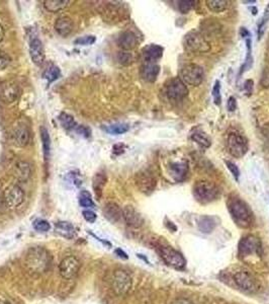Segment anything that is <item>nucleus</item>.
<instances>
[{"instance_id": "f257e3e1", "label": "nucleus", "mask_w": 269, "mask_h": 304, "mask_svg": "<svg viewBox=\"0 0 269 304\" xmlns=\"http://www.w3.org/2000/svg\"><path fill=\"white\" fill-rule=\"evenodd\" d=\"M228 210L234 222L241 228H248L253 223L251 209L238 196H231L227 202Z\"/></svg>"}, {"instance_id": "f03ea898", "label": "nucleus", "mask_w": 269, "mask_h": 304, "mask_svg": "<svg viewBox=\"0 0 269 304\" xmlns=\"http://www.w3.org/2000/svg\"><path fill=\"white\" fill-rule=\"evenodd\" d=\"M50 253L41 246H35L29 250L26 258V264L33 273L43 274L49 270L51 266Z\"/></svg>"}, {"instance_id": "7ed1b4c3", "label": "nucleus", "mask_w": 269, "mask_h": 304, "mask_svg": "<svg viewBox=\"0 0 269 304\" xmlns=\"http://www.w3.org/2000/svg\"><path fill=\"white\" fill-rule=\"evenodd\" d=\"M219 196L220 190L214 183L202 180L196 182L194 185V197L202 205L216 201Z\"/></svg>"}, {"instance_id": "20e7f679", "label": "nucleus", "mask_w": 269, "mask_h": 304, "mask_svg": "<svg viewBox=\"0 0 269 304\" xmlns=\"http://www.w3.org/2000/svg\"><path fill=\"white\" fill-rule=\"evenodd\" d=\"M184 49L192 54H203L210 50L209 43L204 39L202 34L198 31L188 32L183 39Z\"/></svg>"}, {"instance_id": "39448f33", "label": "nucleus", "mask_w": 269, "mask_h": 304, "mask_svg": "<svg viewBox=\"0 0 269 304\" xmlns=\"http://www.w3.org/2000/svg\"><path fill=\"white\" fill-rule=\"evenodd\" d=\"M179 78L186 85L199 86L203 81L204 78L203 68L195 63L187 64L181 68Z\"/></svg>"}, {"instance_id": "423d86ee", "label": "nucleus", "mask_w": 269, "mask_h": 304, "mask_svg": "<svg viewBox=\"0 0 269 304\" xmlns=\"http://www.w3.org/2000/svg\"><path fill=\"white\" fill-rule=\"evenodd\" d=\"M227 149L233 157L241 158L248 152V140L238 133H230L227 137Z\"/></svg>"}, {"instance_id": "0eeeda50", "label": "nucleus", "mask_w": 269, "mask_h": 304, "mask_svg": "<svg viewBox=\"0 0 269 304\" xmlns=\"http://www.w3.org/2000/svg\"><path fill=\"white\" fill-rule=\"evenodd\" d=\"M262 243L260 239L254 235H247L239 243V256L242 259H247L253 256L261 255Z\"/></svg>"}, {"instance_id": "6e6552de", "label": "nucleus", "mask_w": 269, "mask_h": 304, "mask_svg": "<svg viewBox=\"0 0 269 304\" xmlns=\"http://www.w3.org/2000/svg\"><path fill=\"white\" fill-rule=\"evenodd\" d=\"M111 287L113 292L117 295H126L132 287V278L130 274L125 270H115L112 275Z\"/></svg>"}, {"instance_id": "1a4fd4ad", "label": "nucleus", "mask_w": 269, "mask_h": 304, "mask_svg": "<svg viewBox=\"0 0 269 304\" xmlns=\"http://www.w3.org/2000/svg\"><path fill=\"white\" fill-rule=\"evenodd\" d=\"M165 92L169 100L181 101L188 96V88L179 77H174L167 82Z\"/></svg>"}, {"instance_id": "9d476101", "label": "nucleus", "mask_w": 269, "mask_h": 304, "mask_svg": "<svg viewBox=\"0 0 269 304\" xmlns=\"http://www.w3.org/2000/svg\"><path fill=\"white\" fill-rule=\"evenodd\" d=\"M160 255L163 261L172 268L181 270L185 267L186 262L183 256L171 246H161Z\"/></svg>"}, {"instance_id": "9b49d317", "label": "nucleus", "mask_w": 269, "mask_h": 304, "mask_svg": "<svg viewBox=\"0 0 269 304\" xmlns=\"http://www.w3.org/2000/svg\"><path fill=\"white\" fill-rule=\"evenodd\" d=\"M26 199V194L24 190L17 186H9L4 192V202L7 208L16 209L21 206Z\"/></svg>"}, {"instance_id": "f8f14e48", "label": "nucleus", "mask_w": 269, "mask_h": 304, "mask_svg": "<svg viewBox=\"0 0 269 304\" xmlns=\"http://www.w3.org/2000/svg\"><path fill=\"white\" fill-rule=\"evenodd\" d=\"M21 96V88L15 80H6L0 84V100L4 104H12Z\"/></svg>"}, {"instance_id": "ddd939ff", "label": "nucleus", "mask_w": 269, "mask_h": 304, "mask_svg": "<svg viewBox=\"0 0 269 304\" xmlns=\"http://www.w3.org/2000/svg\"><path fill=\"white\" fill-rule=\"evenodd\" d=\"M136 185L142 193L150 195L157 186V180L151 172L144 169L136 175Z\"/></svg>"}, {"instance_id": "4468645a", "label": "nucleus", "mask_w": 269, "mask_h": 304, "mask_svg": "<svg viewBox=\"0 0 269 304\" xmlns=\"http://www.w3.org/2000/svg\"><path fill=\"white\" fill-rule=\"evenodd\" d=\"M79 269L80 262L78 259L73 256L66 257L59 264V273L61 277L65 280L73 279L77 275V273H78Z\"/></svg>"}, {"instance_id": "2eb2a0df", "label": "nucleus", "mask_w": 269, "mask_h": 304, "mask_svg": "<svg viewBox=\"0 0 269 304\" xmlns=\"http://www.w3.org/2000/svg\"><path fill=\"white\" fill-rule=\"evenodd\" d=\"M167 173L173 181H175L176 183H181L188 176V162L186 160L172 161L167 165Z\"/></svg>"}, {"instance_id": "dca6fc26", "label": "nucleus", "mask_w": 269, "mask_h": 304, "mask_svg": "<svg viewBox=\"0 0 269 304\" xmlns=\"http://www.w3.org/2000/svg\"><path fill=\"white\" fill-rule=\"evenodd\" d=\"M123 218L125 222L133 228H140L144 224V218L136 208L128 205L123 209Z\"/></svg>"}, {"instance_id": "f3484780", "label": "nucleus", "mask_w": 269, "mask_h": 304, "mask_svg": "<svg viewBox=\"0 0 269 304\" xmlns=\"http://www.w3.org/2000/svg\"><path fill=\"white\" fill-rule=\"evenodd\" d=\"M234 280L238 286L246 292H254L257 288L256 281L248 272L240 271L234 276Z\"/></svg>"}, {"instance_id": "a211bd4d", "label": "nucleus", "mask_w": 269, "mask_h": 304, "mask_svg": "<svg viewBox=\"0 0 269 304\" xmlns=\"http://www.w3.org/2000/svg\"><path fill=\"white\" fill-rule=\"evenodd\" d=\"M12 142L17 147H26L31 140V132L26 125H18L12 131Z\"/></svg>"}, {"instance_id": "6ab92c4d", "label": "nucleus", "mask_w": 269, "mask_h": 304, "mask_svg": "<svg viewBox=\"0 0 269 304\" xmlns=\"http://www.w3.org/2000/svg\"><path fill=\"white\" fill-rule=\"evenodd\" d=\"M30 55L31 58L33 60V62L40 66L44 63L45 61V49H44V45L42 43V41L40 39H37V38H34L31 41L30 44Z\"/></svg>"}, {"instance_id": "aec40b11", "label": "nucleus", "mask_w": 269, "mask_h": 304, "mask_svg": "<svg viewBox=\"0 0 269 304\" xmlns=\"http://www.w3.org/2000/svg\"><path fill=\"white\" fill-rule=\"evenodd\" d=\"M164 48L155 44L147 45L142 50V56L145 63H156L162 58Z\"/></svg>"}, {"instance_id": "412c9836", "label": "nucleus", "mask_w": 269, "mask_h": 304, "mask_svg": "<svg viewBox=\"0 0 269 304\" xmlns=\"http://www.w3.org/2000/svg\"><path fill=\"white\" fill-rule=\"evenodd\" d=\"M118 44L123 49V51H131L138 46L139 40L137 35L134 32L125 31L120 35L118 39Z\"/></svg>"}, {"instance_id": "4be33fe9", "label": "nucleus", "mask_w": 269, "mask_h": 304, "mask_svg": "<svg viewBox=\"0 0 269 304\" xmlns=\"http://www.w3.org/2000/svg\"><path fill=\"white\" fill-rule=\"evenodd\" d=\"M160 73V66L156 63H144L141 67V77L147 82H154Z\"/></svg>"}, {"instance_id": "5701e85b", "label": "nucleus", "mask_w": 269, "mask_h": 304, "mask_svg": "<svg viewBox=\"0 0 269 304\" xmlns=\"http://www.w3.org/2000/svg\"><path fill=\"white\" fill-rule=\"evenodd\" d=\"M104 216L111 223H117L123 218V209L113 202L107 203L103 209Z\"/></svg>"}, {"instance_id": "b1692460", "label": "nucleus", "mask_w": 269, "mask_h": 304, "mask_svg": "<svg viewBox=\"0 0 269 304\" xmlns=\"http://www.w3.org/2000/svg\"><path fill=\"white\" fill-rule=\"evenodd\" d=\"M55 30L61 37H68L73 32V21L69 16H61L55 23Z\"/></svg>"}, {"instance_id": "393cba45", "label": "nucleus", "mask_w": 269, "mask_h": 304, "mask_svg": "<svg viewBox=\"0 0 269 304\" xmlns=\"http://www.w3.org/2000/svg\"><path fill=\"white\" fill-rule=\"evenodd\" d=\"M55 231L60 236L67 239H72L76 236L75 227L71 223L66 221L57 222L55 224Z\"/></svg>"}, {"instance_id": "a878e982", "label": "nucleus", "mask_w": 269, "mask_h": 304, "mask_svg": "<svg viewBox=\"0 0 269 304\" xmlns=\"http://www.w3.org/2000/svg\"><path fill=\"white\" fill-rule=\"evenodd\" d=\"M32 168L31 164L27 161H17L14 165V176L22 182H26L31 178Z\"/></svg>"}, {"instance_id": "bb28decb", "label": "nucleus", "mask_w": 269, "mask_h": 304, "mask_svg": "<svg viewBox=\"0 0 269 304\" xmlns=\"http://www.w3.org/2000/svg\"><path fill=\"white\" fill-rule=\"evenodd\" d=\"M103 12L105 14L106 20L111 22H120L119 20H121L125 13L122 9V5L115 4L114 2L105 5V9Z\"/></svg>"}, {"instance_id": "cd10ccee", "label": "nucleus", "mask_w": 269, "mask_h": 304, "mask_svg": "<svg viewBox=\"0 0 269 304\" xmlns=\"http://www.w3.org/2000/svg\"><path fill=\"white\" fill-rule=\"evenodd\" d=\"M191 139L203 148H208L211 145L210 137L201 129H196L195 132L191 133Z\"/></svg>"}, {"instance_id": "c85d7f7f", "label": "nucleus", "mask_w": 269, "mask_h": 304, "mask_svg": "<svg viewBox=\"0 0 269 304\" xmlns=\"http://www.w3.org/2000/svg\"><path fill=\"white\" fill-rule=\"evenodd\" d=\"M71 1L68 0H46L44 1L45 8L50 12H58L65 9Z\"/></svg>"}, {"instance_id": "c756f323", "label": "nucleus", "mask_w": 269, "mask_h": 304, "mask_svg": "<svg viewBox=\"0 0 269 304\" xmlns=\"http://www.w3.org/2000/svg\"><path fill=\"white\" fill-rule=\"evenodd\" d=\"M216 225L217 222L215 221V217L204 215L199 219V228L203 233H210L215 229Z\"/></svg>"}, {"instance_id": "7c9ffc66", "label": "nucleus", "mask_w": 269, "mask_h": 304, "mask_svg": "<svg viewBox=\"0 0 269 304\" xmlns=\"http://www.w3.org/2000/svg\"><path fill=\"white\" fill-rule=\"evenodd\" d=\"M105 183H106V176L104 173H98V174H95V176L93 177L92 186H93L94 193L98 198L101 197L102 190L105 186Z\"/></svg>"}, {"instance_id": "2f4dec72", "label": "nucleus", "mask_w": 269, "mask_h": 304, "mask_svg": "<svg viewBox=\"0 0 269 304\" xmlns=\"http://www.w3.org/2000/svg\"><path fill=\"white\" fill-rule=\"evenodd\" d=\"M40 133H41V140L43 144L44 158H45V161L47 162L50 158V153H51V138L49 135V131L44 126L41 127Z\"/></svg>"}, {"instance_id": "473e14b6", "label": "nucleus", "mask_w": 269, "mask_h": 304, "mask_svg": "<svg viewBox=\"0 0 269 304\" xmlns=\"http://www.w3.org/2000/svg\"><path fill=\"white\" fill-rule=\"evenodd\" d=\"M205 3L210 11L216 13L223 12L230 6V2L227 1V0H206Z\"/></svg>"}, {"instance_id": "72a5a7b5", "label": "nucleus", "mask_w": 269, "mask_h": 304, "mask_svg": "<svg viewBox=\"0 0 269 304\" xmlns=\"http://www.w3.org/2000/svg\"><path fill=\"white\" fill-rule=\"evenodd\" d=\"M61 75V71L59 69V67L52 64L51 66H49L43 73L44 77L48 80L49 83H52L53 81H55L56 79H58L60 77Z\"/></svg>"}, {"instance_id": "f704fd0d", "label": "nucleus", "mask_w": 269, "mask_h": 304, "mask_svg": "<svg viewBox=\"0 0 269 304\" xmlns=\"http://www.w3.org/2000/svg\"><path fill=\"white\" fill-rule=\"evenodd\" d=\"M246 46H247V57L245 59V63L241 67L240 75H242V73L248 70V68L251 67V65L253 64V57L251 55V39H250V38H247L246 39Z\"/></svg>"}, {"instance_id": "c9c22d12", "label": "nucleus", "mask_w": 269, "mask_h": 304, "mask_svg": "<svg viewBox=\"0 0 269 304\" xmlns=\"http://www.w3.org/2000/svg\"><path fill=\"white\" fill-rule=\"evenodd\" d=\"M130 129L129 125L128 124H113V125H110L108 127L105 128V131L107 133H109V134H113V135H121V134H124V133L128 132Z\"/></svg>"}, {"instance_id": "e433bc0d", "label": "nucleus", "mask_w": 269, "mask_h": 304, "mask_svg": "<svg viewBox=\"0 0 269 304\" xmlns=\"http://www.w3.org/2000/svg\"><path fill=\"white\" fill-rule=\"evenodd\" d=\"M59 121L61 123V125L63 126V128L67 129V130H71V129H76L77 125L76 122L74 120V118L72 116H70L69 114L67 113H62L61 115L59 116Z\"/></svg>"}, {"instance_id": "4c0bfd02", "label": "nucleus", "mask_w": 269, "mask_h": 304, "mask_svg": "<svg viewBox=\"0 0 269 304\" xmlns=\"http://www.w3.org/2000/svg\"><path fill=\"white\" fill-rule=\"evenodd\" d=\"M134 60V55L130 51H122L119 52L118 54V61L120 64L124 66H129L133 64Z\"/></svg>"}, {"instance_id": "58836bf2", "label": "nucleus", "mask_w": 269, "mask_h": 304, "mask_svg": "<svg viewBox=\"0 0 269 304\" xmlns=\"http://www.w3.org/2000/svg\"><path fill=\"white\" fill-rule=\"evenodd\" d=\"M197 3L198 2L194 0H181L178 1V9L182 14H186L197 5Z\"/></svg>"}, {"instance_id": "ea45409f", "label": "nucleus", "mask_w": 269, "mask_h": 304, "mask_svg": "<svg viewBox=\"0 0 269 304\" xmlns=\"http://www.w3.org/2000/svg\"><path fill=\"white\" fill-rule=\"evenodd\" d=\"M260 21L261 22L258 25V39L259 40L262 38V36L264 34V31H265V27H266V25L269 22V4L267 5V7H266V9L264 11V14H263V16H262V18H261Z\"/></svg>"}, {"instance_id": "a19ab883", "label": "nucleus", "mask_w": 269, "mask_h": 304, "mask_svg": "<svg viewBox=\"0 0 269 304\" xmlns=\"http://www.w3.org/2000/svg\"><path fill=\"white\" fill-rule=\"evenodd\" d=\"M33 226L36 231H40V232H47L50 230V228H51L50 223L44 219L34 220L33 223Z\"/></svg>"}, {"instance_id": "79ce46f5", "label": "nucleus", "mask_w": 269, "mask_h": 304, "mask_svg": "<svg viewBox=\"0 0 269 304\" xmlns=\"http://www.w3.org/2000/svg\"><path fill=\"white\" fill-rule=\"evenodd\" d=\"M79 204L83 208H93L94 207V203L91 199V196L86 191L81 192L80 197H79Z\"/></svg>"}, {"instance_id": "37998d69", "label": "nucleus", "mask_w": 269, "mask_h": 304, "mask_svg": "<svg viewBox=\"0 0 269 304\" xmlns=\"http://www.w3.org/2000/svg\"><path fill=\"white\" fill-rule=\"evenodd\" d=\"M213 99L217 106H220L222 103V96H221V83L219 80H216L215 85L213 87Z\"/></svg>"}, {"instance_id": "c03bdc74", "label": "nucleus", "mask_w": 269, "mask_h": 304, "mask_svg": "<svg viewBox=\"0 0 269 304\" xmlns=\"http://www.w3.org/2000/svg\"><path fill=\"white\" fill-rule=\"evenodd\" d=\"M225 163H226L227 168L230 170L231 175H232V176L234 177V179H235L236 181H238L239 178H240V169H239V167H238L234 162L229 161V160H226Z\"/></svg>"}, {"instance_id": "a18cd8bd", "label": "nucleus", "mask_w": 269, "mask_h": 304, "mask_svg": "<svg viewBox=\"0 0 269 304\" xmlns=\"http://www.w3.org/2000/svg\"><path fill=\"white\" fill-rule=\"evenodd\" d=\"M10 62H11L10 56L6 52L0 50V70L5 69L10 64Z\"/></svg>"}, {"instance_id": "49530a36", "label": "nucleus", "mask_w": 269, "mask_h": 304, "mask_svg": "<svg viewBox=\"0 0 269 304\" xmlns=\"http://www.w3.org/2000/svg\"><path fill=\"white\" fill-rule=\"evenodd\" d=\"M96 41V38L94 36H85L82 38H79L75 41L76 45H82V46H87V45H92Z\"/></svg>"}, {"instance_id": "de8ad7c7", "label": "nucleus", "mask_w": 269, "mask_h": 304, "mask_svg": "<svg viewBox=\"0 0 269 304\" xmlns=\"http://www.w3.org/2000/svg\"><path fill=\"white\" fill-rule=\"evenodd\" d=\"M82 214H83L84 219L89 223H94L96 221V218H98L96 214L91 210H85V211H83Z\"/></svg>"}, {"instance_id": "09e8293b", "label": "nucleus", "mask_w": 269, "mask_h": 304, "mask_svg": "<svg viewBox=\"0 0 269 304\" xmlns=\"http://www.w3.org/2000/svg\"><path fill=\"white\" fill-rule=\"evenodd\" d=\"M227 106H228V111L235 112L236 109H237V101H236V99L234 97L229 98Z\"/></svg>"}, {"instance_id": "8fccbe9b", "label": "nucleus", "mask_w": 269, "mask_h": 304, "mask_svg": "<svg viewBox=\"0 0 269 304\" xmlns=\"http://www.w3.org/2000/svg\"><path fill=\"white\" fill-rule=\"evenodd\" d=\"M244 89H245V91H246V93H247V96H248V97L251 96L252 90H253V81H252L251 79H248V80L245 81V83H244Z\"/></svg>"}, {"instance_id": "3c124183", "label": "nucleus", "mask_w": 269, "mask_h": 304, "mask_svg": "<svg viewBox=\"0 0 269 304\" xmlns=\"http://www.w3.org/2000/svg\"><path fill=\"white\" fill-rule=\"evenodd\" d=\"M260 83H261L264 87L269 86V70H264V71H263Z\"/></svg>"}, {"instance_id": "603ef678", "label": "nucleus", "mask_w": 269, "mask_h": 304, "mask_svg": "<svg viewBox=\"0 0 269 304\" xmlns=\"http://www.w3.org/2000/svg\"><path fill=\"white\" fill-rule=\"evenodd\" d=\"M171 304H194V303H192L188 299H185V298H178V299L173 301Z\"/></svg>"}, {"instance_id": "864d4df0", "label": "nucleus", "mask_w": 269, "mask_h": 304, "mask_svg": "<svg viewBox=\"0 0 269 304\" xmlns=\"http://www.w3.org/2000/svg\"><path fill=\"white\" fill-rule=\"evenodd\" d=\"M115 254H117V255H118L120 258H122V259H125V260L128 259V255H127L124 251H122L121 249L115 250Z\"/></svg>"}, {"instance_id": "5fc2aeb1", "label": "nucleus", "mask_w": 269, "mask_h": 304, "mask_svg": "<svg viewBox=\"0 0 269 304\" xmlns=\"http://www.w3.org/2000/svg\"><path fill=\"white\" fill-rule=\"evenodd\" d=\"M241 36L244 38V39H247V38H250V33L248 32V30L246 28H241V32H240Z\"/></svg>"}, {"instance_id": "6e6d98bb", "label": "nucleus", "mask_w": 269, "mask_h": 304, "mask_svg": "<svg viewBox=\"0 0 269 304\" xmlns=\"http://www.w3.org/2000/svg\"><path fill=\"white\" fill-rule=\"evenodd\" d=\"M3 38H4V30H3L2 26L0 25V42L3 40Z\"/></svg>"}, {"instance_id": "4d7b16f0", "label": "nucleus", "mask_w": 269, "mask_h": 304, "mask_svg": "<svg viewBox=\"0 0 269 304\" xmlns=\"http://www.w3.org/2000/svg\"><path fill=\"white\" fill-rule=\"evenodd\" d=\"M250 9H251V11H252L251 13H252V14H254V15L257 14V8H256V7H251Z\"/></svg>"}, {"instance_id": "13d9d810", "label": "nucleus", "mask_w": 269, "mask_h": 304, "mask_svg": "<svg viewBox=\"0 0 269 304\" xmlns=\"http://www.w3.org/2000/svg\"><path fill=\"white\" fill-rule=\"evenodd\" d=\"M0 304H10L8 301L6 300H3V299H0Z\"/></svg>"}, {"instance_id": "bf43d9fd", "label": "nucleus", "mask_w": 269, "mask_h": 304, "mask_svg": "<svg viewBox=\"0 0 269 304\" xmlns=\"http://www.w3.org/2000/svg\"><path fill=\"white\" fill-rule=\"evenodd\" d=\"M255 0H250V1H243V3H255Z\"/></svg>"}]
</instances>
